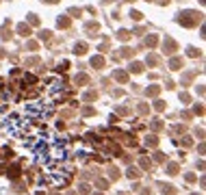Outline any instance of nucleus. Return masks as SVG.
<instances>
[{"label": "nucleus", "mask_w": 206, "mask_h": 195, "mask_svg": "<svg viewBox=\"0 0 206 195\" xmlns=\"http://www.w3.org/2000/svg\"><path fill=\"white\" fill-rule=\"evenodd\" d=\"M48 2H54V0H48Z\"/></svg>", "instance_id": "f257e3e1"}]
</instances>
